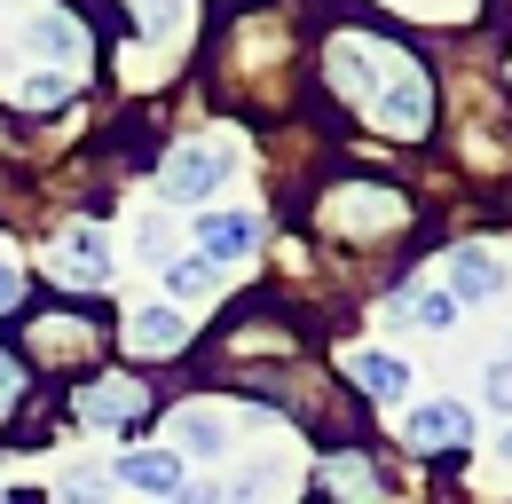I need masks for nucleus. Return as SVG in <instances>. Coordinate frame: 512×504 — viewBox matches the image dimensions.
<instances>
[{"mask_svg":"<svg viewBox=\"0 0 512 504\" xmlns=\"http://www.w3.org/2000/svg\"><path fill=\"white\" fill-rule=\"evenodd\" d=\"M111 481H119V489H142V497H182V457H166V449H127V457L111 465Z\"/></svg>","mask_w":512,"mask_h":504,"instance_id":"nucleus-4","label":"nucleus"},{"mask_svg":"<svg viewBox=\"0 0 512 504\" xmlns=\"http://www.w3.org/2000/svg\"><path fill=\"white\" fill-rule=\"evenodd\" d=\"M489 402H497V410H512V347L489 363Z\"/></svg>","mask_w":512,"mask_h":504,"instance_id":"nucleus-17","label":"nucleus"},{"mask_svg":"<svg viewBox=\"0 0 512 504\" xmlns=\"http://www.w3.org/2000/svg\"><path fill=\"white\" fill-rule=\"evenodd\" d=\"M134 410H142V386L134 378H111V386H87L79 394V418L87 426H111V418H134Z\"/></svg>","mask_w":512,"mask_h":504,"instance_id":"nucleus-9","label":"nucleus"},{"mask_svg":"<svg viewBox=\"0 0 512 504\" xmlns=\"http://www.w3.org/2000/svg\"><path fill=\"white\" fill-rule=\"evenodd\" d=\"M56 276H71V284H103V276H111V237H103V229H71L64 245H56Z\"/></svg>","mask_w":512,"mask_h":504,"instance_id":"nucleus-6","label":"nucleus"},{"mask_svg":"<svg viewBox=\"0 0 512 504\" xmlns=\"http://www.w3.org/2000/svg\"><path fill=\"white\" fill-rule=\"evenodd\" d=\"M134 8H142V24H150L158 40H166V32L182 24V0H134Z\"/></svg>","mask_w":512,"mask_h":504,"instance_id":"nucleus-16","label":"nucleus"},{"mask_svg":"<svg viewBox=\"0 0 512 504\" xmlns=\"http://www.w3.org/2000/svg\"><path fill=\"white\" fill-rule=\"evenodd\" d=\"M497 457H505V465H512V426H505V434H497Z\"/></svg>","mask_w":512,"mask_h":504,"instance_id":"nucleus-21","label":"nucleus"},{"mask_svg":"<svg viewBox=\"0 0 512 504\" xmlns=\"http://www.w3.org/2000/svg\"><path fill=\"white\" fill-rule=\"evenodd\" d=\"M174 504H221V497H213V489H182Z\"/></svg>","mask_w":512,"mask_h":504,"instance_id":"nucleus-20","label":"nucleus"},{"mask_svg":"<svg viewBox=\"0 0 512 504\" xmlns=\"http://www.w3.org/2000/svg\"><path fill=\"white\" fill-rule=\"evenodd\" d=\"M127 339H134V347H150V355H166V347L190 339V315H182V308H142V315H127Z\"/></svg>","mask_w":512,"mask_h":504,"instance_id":"nucleus-8","label":"nucleus"},{"mask_svg":"<svg viewBox=\"0 0 512 504\" xmlns=\"http://www.w3.org/2000/svg\"><path fill=\"white\" fill-rule=\"evenodd\" d=\"M355 378H363V394H379V402H402V394H410V363L386 355V347L355 355Z\"/></svg>","mask_w":512,"mask_h":504,"instance_id":"nucleus-10","label":"nucleus"},{"mask_svg":"<svg viewBox=\"0 0 512 504\" xmlns=\"http://www.w3.org/2000/svg\"><path fill=\"white\" fill-rule=\"evenodd\" d=\"M166 284H174V300H205V292H213V284H221V268H213V260H174V268H166Z\"/></svg>","mask_w":512,"mask_h":504,"instance_id":"nucleus-12","label":"nucleus"},{"mask_svg":"<svg viewBox=\"0 0 512 504\" xmlns=\"http://www.w3.org/2000/svg\"><path fill=\"white\" fill-rule=\"evenodd\" d=\"M56 504H103V473H95V465H79V473H64V489H56Z\"/></svg>","mask_w":512,"mask_h":504,"instance_id":"nucleus-15","label":"nucleus"},{"mask_svg":"<svg viewBox=\"0 0 512 504\" xmlns=\"http://www.w3.org/2000/svg\"><path fill=\"white\" fill-rule=\"evenodd\" d=\"M402 323H418V331H449V323H457V300H449V292H426L418 308H402Z\"/></svg>","mask_w":512,"mask_h":504,"instance_id":"nucleus-14","label":"nucleus"},{"mask_svg":"<svg viewBox=\"0 0 512 504\" xmlns=\"http://www.w3.org/2000/svg\"><path fill=\"white\" fill-rule=\"evenodd\" d=\"M426 71L410 56H386V71H379V87H371V111H379L394 134H426Z\"/></svg>","mask_w":512,"mask_h":504,"instance_id":"nucleus-1","label":"nucleus"},{"mask_svg":"<svg viewBox=\"0 0 512 504\" xmlns=\"http://www.w3.org/2000/svg\"><path fill=\"white\" fill-rule=\"evenodd\" d=\"M16 292H24V284H16V268H8V260H0V315L16 308Z\"/></svg>","mask_w":512,"mask_h":504,"instance_id":"nucleus-18","label":"nucleus"},{"mask_svg":"<svg viewBox=\"0 0 512 504\" xmlns=\"http://www.w3.org/2000/svg\"><path fill=\"white\" fill-rule=\"evenodd\" d=\"M221 182H229V150H221V142H182V150L166 158V174H158L166 205H205Z\"/></svg>","mask_w":512,"mask_h":504,"instance_id":"nucleus-2","label":"nucleus"},{"mask_svg":"<svg viewBox=\"0 0 512 504\" xmlns=\"http://www.w3.org/2000/svg\"><path fill=\"white\" fill-rule=\"evenodd\" d=\"M465 434H473L465 402H418L410 410V449H457Z\"/></svg>","mask_w":512,"mask_h":504,"instance_id":"nucleus-7","label":"nucleus"},{"mask_svg":"<svg viewBox=\"0 0 512 504\" xmlns=\"http://www.w3.org/2000/svg\"><path fill=\"white\" fill-rule=\"evenodd\" d=\"M16 386H24V371H16V363H8V355H0V402H8V394H16Z\"/></svg>","mask_w":512,"mask_h":504,"instance_id":"nucleus-19","label":"nucleus"},{"mask_svg":"<svg viewBox=\"0 0 512 504\" xmlns=\"http://www.w3.org/2000/svg\"><path fill=\"white\" fill-rule=\"evenodd\" d=\"M253 252H260V221L253 213H205V221H197V260L229 268V260H253Z\"/></svg>","mask_w":512,"mask_h":504,"instance_id":"nucleus-3","label":"nucleus"},{"mask_svg":"<svg viewBox=\"0 0 512 504\" xmlns=\"http://www.w3.org/2000/svg\"><path fill=\"white\" fill-rule=\"evenodd\" d=\"M32 48H40V56H56V63H79V24L56 16V8H48V16H32Z\"/></svg>","mask_w":512,"mask_h":504,"instance_id":"nucleus-11","label":"nucleus"},{"mask_svg":"<svg viewBox=\"0 0 512 504\" xmlns=\"http://www.w3.org/2000/svg\"><path fill=\"white\" fill-rule=\"evenodd\" d=\"M497 284H505V268H497L481 245H457V252H449V268H442V292H449V300H497Z\"/></svg>","mask_w":512,"mask_h":504,"instance_id":"nucleus-5","label":"nucleus"},{"mask_svg":"<svg viewBox=\"0 0 512 504\" xmlns=\"http://www.w3.org/2000/svg\"><path fill=\"white\" fill-rule=\"evenodd\" d=\"M182 441H190L197 457H221V449H229V434H221V418H205V410H190V418H182Z\"/></svg>","mask_w":512,"mask_h":504,"instance_id":"nucleus-13","label":"nucleus"}]
</instances>
